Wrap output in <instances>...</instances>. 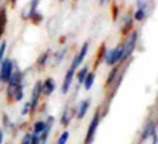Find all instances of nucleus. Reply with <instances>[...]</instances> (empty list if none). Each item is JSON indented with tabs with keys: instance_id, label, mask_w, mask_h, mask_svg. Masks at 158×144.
Returning a JSON list of instances; mask_svg holds the SVG:
<instances>
[{
	"instance_id": "1",
	"label": "nucleus",
	"mask_w": 158,
	"mask_h": 144,
	"mask_svg": "<svg viewBox=\"0 0 158 144\" xmlns=\"http://www.w3.org/2000/svg\"><path fill=\"white\" fill-rule=\"evenodd\" d=\"M101 119H103V112H101V106L98 109H95L94 116L89 122V127H87V133H85V138H84V144H92L95 141V136H97V132H98V127L101 124Z\"/></svg>"
},
{
	"instance_id": "2",
	"label": "nucleus",
	"mask_w": 158,
	"mask_h": 144,
	"mask_svg": "<svg viewBox=\"0 0 158 144\" xmlns=\"http://www.w3.org/2000/svg\"><path fill=\"white\" fill-rule=\"evenodd\" d=\"M103 62L111 68L115 67V65H118V63H122L123 62V46H122V43H118L115 48H111V49L104 51Z\"/></svg>"
},
{
	"instance_id": "3",
	"label": "nucleus",
	"mask_w": 158,
	"mask_h": 144,
	"mask_svg": "<svg viewBox=\"0 0 158 144\" xmlns=\"http://www.w3.org/2000/svg\"><path fill=\"white\" fill-rule=\"evenodd\" d=\"M138 41H139V32L138 30H131L125 36V40L122 41V46H123V62H127L128 59H131L133 52L138 48Z\"/></svg>"
},
{
	"instance_id": "4",
	"label": "nucleus",
	"mask_w": 158,
	"mask_h": 144,
	"mask_svg": "<svg viewBox=\"0 0 158 144\" xmlns=\"http://www.w3.org/2000/svg\"><path fill=\"white\" fill-rule=\"evenodd\" d=\"M92 106V98L87 97V98H82L81 101H77L74 106L71 108V112H73V119L76 121H82L84 117L87 116L89 109Z\"/></svg>"
},
{
	"instance_id": "5",
	"label": "nucleus",
	"mask_w": 158,
	"mask_h": 144,
	"mask_svg": "<svg viewBox=\"0 0 158 144\" xmlns=\"http://www.w3.org/2000/svg\"><path fill=\"white\" fill-rule=\"evenodd\" d=\"M15 63L16 60L10 59V57H5L3 62L0 63V86H6L10 76L13 73V68H15Z\"/></svg>"
},
{
	"instance_id": "6",
	"label": "nucleus",
	"mask_w": 158,
	"mask_h": 144,
	"mask_svg": "<svg viewBox=\"0 0 158 144\" xmlns=\"http://www.w3.org/2000/svg\"><path fill=\"white\" fill-rule=\"evenodd\" d=\"M156 119L155 117H149V119L144 122V125H142V128H141V135H139V142H146L147 139H150V136H152V133H155L156 132Z\"/></svg>"
},
{
	"instance_id": "7",
	"label": "nucleus",
	"mask_w": 158,
	"mask_h": 144,
	"mask_svg": "<svg viewBox=\"0 0 158 144\" xmlns=\"http://www.w3.org/2000/svg\"><path fill=\"white\" fill-rule=\"evenodd\" d=\"M89 49H90V41H84V43H82V46H81V49L77 51V54L73 57L70 68L77 70L79 67H81V65L84 63V60H85V57H87V54H89Z\"/></svg>"
},
{
	"instance_id": "8",
	"label": "nucleus",
	"mask_w": 158,
	"mask_h": 144,
	"mask_svg": "<svg viewBox=\"0 0 158 144\" xmlns=\"http://www.w3.org/2000/svg\"><path fill=\"white\" fill-rule=\"evenodd\" d=\"M74 74H76V70H73V68L67 70V73H65V76H63V81H62V87H60L62 95H68L70 94L73 81H74Z\"/></svg>"
},
{
	"instance_id": "9",
	"label": "nucleus",
	"mask_w": 158,
	"mask_h": 144,
	"mask_svg": "<svg viewBox=\"0 0 158 144\" xmlns=\"http://www.w3.org/2000/svg\"><path fill=\"white\" fill-rule=\"evenodd\" d=\"M44 122H46V128L43 130V133L40 135V144H48L49 136H51V132H52V127H54V122H56V117L52 116V114H48Z\"/></svg>"
},
{
	"instance_id": "10",
	"label": "nucleus",
	"mask_w": 158,
	"mask_h": 144,
	"mask_svg": "<svg viewBox=\"0 0 158 144\" xmlns=\"http://www.w3.org/2000/svg\"><path fill=\"white\" fill-rule=\"evenodd\" d=\"M56 89H57V83L54 78H46L44 81H41V95L44 98H49L52 94L56 92Z\"/></svg>"
},
{
	"instance_id": "11",
	"label": "nucleus",
	"mask_w": 158,
	"mask_h": 144,
	"mask_svg": "<svg viewBox=\"0 0 158 144\" xmlns=\"http://www.w3.org/2000/svg\"><path fill=\"white\" fill-rule=\"evenodd\" d=\"M40 2H41V0H30V2L24 6V10H22V13H21V18H22L24 21H30L32 15H33L35 11H38Z\"/></svg>"
},
{
	"instance_id": "12",
	"label": "nucleus",
	"mask_w": 158,
	"mask_h": 144,
	"mask_svg": "<svg viewBox=\"0 0 158 144\" xmlns=\"http://www.w3.org/2000/svg\"><path fill=\"white\" fill-rule=\"evenodd\" d=\"M133 15L131 13H127V15H123L122 18V24H120V32L123 36H127L131 30H133Z\"/></svg>"
},
{
	"instance_id": "13",
	"label": "nucleus",
	"mask_w": 158,
	"mask_h": 144,
	"mask_svg": "<svg viewBox=\"0 0 158 144\" xmlns=\"http://www.w3.org/2000/svg\"><path fill=\"white\" fill-rule=\"evenodd\" d=\"M67 54H68V48H67V46H63V48L57 49L56 52H52V56H51L52 65H54V67H59V65H60V63L65 60Z\"/></svg>"
},
{
	"instance_id": "14",
	"label": "nucleus",
	"mask_w": 158,
	"mask_h": 144,
	"mask_svg": "<svg viewBox=\"0 0 158 144\" xmlns=\"http://www.w3.org/2000/svg\"><path fill=\"white\" fill-rule=\"evenodd\" d=\"M71 121H73V112H71V106H65L63 109H62V114H60V119H59V122H60V125L67 130V127L71 124Z\"/></svg>"
},
{
	"instance_id": "15",
	"label": "nucleus",
	"mask_w": 158,
	"mask_h": 144,
	"mask_svg": "<svg viewBox=\"0 0 158 144\" xmlns=\"http://www.w3.org/2000/svg\"><path fill=\"white\" fill-rule=\"evenodd\" d=\"M25 100V83L19 84L13 89V97H11V103H21Z\"/></svg>"
},
{
	"instance_id": "16",
	"label": "nucleus",
	"mask_w": 158,
	"mask_h": 144,
	"mask_svg": "<svg viewBox=\"0 0 158 144\" xmlns=\"http://www.w3.org/2000/svg\"><path fill=\"white\" fill-rule=\"evenodd\" d=\"M89 71H90L89 65H81V67L76 70L74 78H76V84H77L79 87H82V83H84V79H85V76L89 74Z\"/></svg>"
},
{
	"instance_id": "17",
	"label": "nucleus",
	"mask_w": 158,
	"mask_h": 144,
	"mask_svg": "<svg viewBox=\"0 0 158 144\" xmlns=\"http://www.w3.org/2000/svg\"><path fill=\"white\" fill-rule=\"evenodd\" d=\"M6 24H8V15H6V8L0 6V43L3 40V35L6 30Z\"/></svg>"
},
{
	"instance_id": "18",
	"label": "nucleus",
	"mask_w": 158,
	"mask_h": 144,
	"mask_svg": "<svg viewBox=\"0 0 158 144\" xmlns=\"http://www.w3.org/2000/svg\"><path fill=\"white\" fill-rule=\"evenodd\" d=\"M51 56H52V51H51V49H46L43 54H40L38 59H36V68H44V67H48V63L51 62Z\"/></svg>"
},
{
	"instance_id": "19",
	"label": "nucleus",
	"mask_w": 158,
	"mask_h": 144,
	"mask_svg": "<svg viewBox=\"0 0 158 144\" xmlns=\"http://www.w3.org/2000/svg\"><path fill=\"white\" fill-rule=\"evenodd\" d=\"M135 6L139 8V10H144L150 16L152 11H153V6H155V2H153V0H136V5Z\"/></svg>"
},
{
	"instance_id": "20",
	"label": "nucleus",
	"mask_w": 158,
	"mask_h": 144,
	"mask_svg": "<svg viewBox=\"0 0 158 144\" xmlns=\"http://www.w3.org/2000/svg\"><path fill=\"white\" fill-rule=\"evenodd\" d=\"M46 128V122H44V119H41V117H38L36 121H33V125H32V135H36V136H40L43 133V130Z\"/></svg>"
},
{
	"instance_id": "21",
	"label": "nucleus",
	"mask_w": 158,
	"mask_h": 144,
	"mask_svg": "<svg viewBox=\"0 0 158 144\" xmlns=\"http://www.w3.org/2000/svg\"><path fill=\"white\" fill-rule=\"evenodd\" d=\"M95 79H97V73H95V71H89V74L85 76V79H84V83H82L84 90H87V92H89V90L94 87Z\"/></svg>"
},
{
	"instance_id": "22",
	"label": "nucleus",
	"mask_w": 158,
	"mask_h": 144,
	"mask_svg": "<svg viewBox=\"0 0 158 144\" xmlns=\"http://www.w3.org/2000/svg\"><path fill=\"white\" fill-rule=\"evenodd\" d=\"M2 128L5 130H15V122L11 121V117L6 112H2Z\"/></svg>"
},
{
	"instance_id": "23",
	"label": "nucleus",
	"mask_w": 158,
	"mask_h": 144,
	"mask_svg": "<svg viewBox=\"0 0 158 144\" xmlns=\"http://www.w3.org/2000/svg\"><path fill=\"white\" fill-rule=\"evenodd\" d=\"M68 141H70V132L68 130H63V132L59 135L56 144H68Z\"/></svg>"
},
{
	"instance_id": "24",
	"label": "nucleus",
	"mask_w": 158,
	"mask_h": 144,
	"mask_svg": "<svg viewBox=\"0 0 158 144\" xmlns=\"http://www.w3.org/2000/svg\"><path fill=\"white\" fill-rule=\"evenodd\" d=\"M30 21L35 24V25H38V24H41L43 21H44V16H43V13L41 11H35L33 15H32V18H30Z\"/></svg>"
},
{
	"instance_id": "25",
	"label": "nucleus",
	"mask_w": 158,
	"mask_h": 144,
	"mask_svg": "<svg viewBox=\"0 0 158 144\" xmlns=\"http://www.w3.org/2000/svg\"><path fill=\"white\" fill-rule=\"evenodd\" d=\"M21 116H22V117H29V116H30V103H29V100H25V103L22 104Z\"/></svg>"
},
{
	"instance_id": "26",
	"label": "nucleus",
	"mask_w": 158,
	"mask_h": 144,
	"mask_svg": "<svg viewBox=\"0 0 158 144\" xmlns=\"http://www.w3.org/2000/svg\"><path fill=\"white\" fill-rule=\"evenodd\" d=\"M19 144H32V132H25L21 138Z\"/></svg>"
},
{
	"instance_id": "27",
	"label": "nucleus",
	"mask_w": 158,
	"mask_h": 144,
	"mask_svg": "<svg viewBox=\"0 0 158 144\" xmlns=\"http://www.w3.org/2000/svg\"><path fill=\"white\" fill-rule=\"evenodd\" d=\"M5 54H6V41H5V40H2V43H0V63L3 62Z\"/></svg>"
},
{
	"instance_id": "28",
	"label": "nucleus",
	"mask_w": 158,
	"mask_h": 144,
	"mask_svg": "<svg viewBox=\"0 0 158 144\" xmlns=\"http://www.w3.org/2000/svg\"><path fill=\"white\" fill-rule=\"evenodd\" d=\"M150 141H152V144H158V130L155 133H152V136H150Z\"/></svg>"
},
{
	"instance_id": "29",
	"label": "nucleus",
	"mask_w": 158,
	"mask_h": 144,
	"mask_svg": "<svg viewBox=\"0 0 158 144\" xmlns=\"http://www.w3.org/2000/svg\"><path fill=\"white\" fill-rule=\"evenodd\" d=\"M5 133H6L5 130H3V128H0V144H3V142H5Z\"/></svg>"
},
{
	"instance_id": "30",
	"label": "nucleus",
	"mask_w": 158,
	"mask_h": 144,
	"mask_svg": "<svg viewBox=\"0 0 158 144\" xmlns=\"http://www.w3.org/2000/svg\"><path fill=\"white\" fill-rule=\"evenodd\" d=\"M32 144H40V136L32 135Z\"/></svg>"
},
{
	"instance_id": "31",
	"label": "nucleus",
	"mask_w": 158,
	"mask_h": 144,
	"mask_svg": "<svg viewBox=\"0 0 158 144\" xmlns=\"http://www.w3.org/2000/svg\"><path fill=\"white\" fill-rule=\"evenodd\" d=\"M10 5H11L13 8H15V6L18 5V0H10Z\"/></svg>"
},
{
	"instance_id": "32",
	"label": "nucleus",
	"mask_w": 158,
	"mask_h": 144,
	"mask_svg": "<svg viewBox=\"0 0 158 144\" xmlns=\"http://www.w3.org/2000/svg\"><path fill=\"white\" fill-rule=\"evenodd\" d=\"M98 2H100L101 5H104V3H106V2H108V0H98Z\"/></svg>"
},
{
	"instance_id": "33",
	"label": "nucleus",
	"mask_w": 158,
	"mask_h": 144,
	"mask_svg": "<svg viewBox=\"0 0 158 144\" xmlns=\"http://www.w3.org/2000/svg\"><path fill=\"white\" fill-rule=\"evenodd\" d=\"M59 2H62V3H63V2H67V0H59Z\"/></svg>"
},
{
	"instance_id": "34",
	"label": "nucleus",
	"mask_w": 158,
	"mask_h": 144,
	"mask_svg": "<svg viewBox=\"0 0 158 144\" xmlns=\"http://www.w3.org/2000/svg\"><path fill=\"white\" fill-rule=\"evenodd\" d=\"M0 6H2V0H0Z\"/></svg>"
},
{
	"instance_id": "35",
	"label": "nucleus",
	"mask_w": 158,
	"mask_h": 144,
	"mask_svg": "<svg viewBox=\"0 0 158 144\" xmlns=\"http://www.w3.org/2000/svg\"><path fill=\"white\" fill-rule=\"evenodd\" d=\"M3 144H8V142H3Z\"/></svg>"
}]
</instances>
